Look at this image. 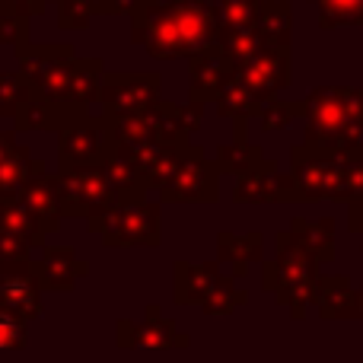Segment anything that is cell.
<instances>
[{
    "instance_id": "obj_9",
    "label": "cell",
    "mask_w": 363,
    "mask_h": 363,
    "mask_svg": "<svg viewBox=\"0 0 363 363\" xmlns=\"http://www.w3.org/2000/svg\"><path fill=\"white\" fill-rule=\"evenodd\" d=\"M236 77L258 96L262 102H271L294 83V64H290V48H262L255 61H249Z\"/></svg>"
},
{
    "instance_id": "obj_26",
    "label": "cell",
    "mask_w": 363,
    "mask_h": 363,
    "mask_svg": "<svg viewBox=\"0 0 363 363\" xmlns=\"http://www.w3.org/2000/svg\"><path fill=\"white\" fill-rule=\"evenodd\" d=\"M131 332H138V335H140V338H134L131 345H153V347L188 345V341L182 338V335H179V328L172 325V322H163V319H160V313H150V319H147V325L131 328Z\"/></svg>"
},
{
    "instance_id": "obj_12",
    "label": "cell",
    "mask_w": 363,
    "mask_h": 363,
    "mask_svg": "<svg viewBox=\"0 0 363 363\" xmlns=\"http://www.w3.org/2000/svg\"><path fill=\"white\" fill-rule=\"evenodd\" d=\"M160 77L157 74H131V77H108L102 86V99H106L112 115H144L153 108V96H157Z\"/></svg>"
},
{
    "instance_id": "obj_7",
    "label": "cell",
    "mask_w": 363,
    "mask_h": 363,
    "mask_svg": "<svg viewBox=\"0 0 363 363\" xmlns=\"http://www.w3.org/2000/svg\"><path fill=\"white\" fill-rule=\"evenodd\" d=\"M157 230V207L144 204V201H121V204L108 207L106 220H102V236L108 245H153L160 239Z\"/></svg>"
},
{
    "instance_id": "obj_4",
    "label": "cell",
    "mask_w": 363,
    "mask_h": 363,
    "mask_svg": "<svg viewBox=\"0 0 363 363\" xmlns=\"http://www.w3.org/2000/svg\"><path fill=\"white\" fill-rule=\"evenodd\" d=\"M319 277V262L290 236V230L277 233L274 258L262 264V287L274 294V300L287 306L296 322L306 319V309H313Z\"/></svg>"
},
{
    "instance_id": "obj_30",
    "label": "cell",
    "mask_w": 363,
    "mask_h": 363,
    "mask_svg": "<svg viewBox=\"0 0 363 363\" xmlns=\"http://www.w3.org/2000/svg\"><path fill=\"white\" fill-rule=\"evenodd\" d=\"M26 345V322L0 309V347H19Z\"/></svg>"
},
{
    "instance_id": "obj_31",
    "label": "cell",
    "mask_w": 363,
    "mask_h": 363,
    "mask_svg": "<svg viewBox=\"0 0 363 363\" xmlns=\"http://www.w3.org/2000/svg\"><path fill=\"white\" fill-rule=\"evenodd\" d=\"M347 230L357 233V236L363 239V198L347 204Z\"/></svg>"
},
{
    "instance_id": "obj_22",
    "label": "cell",
    "mask_w": 363,
    "mask_h": 363,
    "mask_svg": "<svg viewBox=\"0 0 363 363\" xmlns=\"http://www.w3.org/2000/svg\"><path fill=\"white\" fill-rule=\"evenodd\" d=\"M220 258L233 262V274L242 277L249 271V262L262 258V236L258 233H220Z\"/></svg>"
},
{
    "instance_id": "obj_29",
    "label": "cell",
    "mask_w": 363,
    "mask_h": 363,
    "mask_svg": "<svg viewBox=\"0 0 363 363\" xmlns=\"http://www.w3.org/2000/svg\"><path fill=\"white\" fill-rule=\"evenodd\" d=\"M26 99V83L10 74H0V115L16 112Z\"/></svg>"
},
{
    "instance_id": "obj_21",
    "label": "cell",
    "mask_w": 363,
    "mask_h": 363,
    "mask_svg": "<svg viewBox=\"0 0 363 363\" xmlns=\"http://www.w3.org/2000/svg\"><path fill=\"white\" fill-rule=\"evenodd\" d=\"M35 271L42 274V284L51 290H64V287H74L77 281V271H86L80 262H77V255L70 249H48L45 252V258L35 264Z\"/></svg>"
},
{
    "instance_id": "obj_1",
    "label": "cell",
    "mask_w": 363,
    "mask_h": 363,
    "mask_svg": "<svg viewBox=\"0 0 363 363\" xmlns=\"http://www.w3.org/2000/svg\"><path fill=\"white\" fill-rule=\"evenodd\" d=\"M134 38L157 57H198L217 48L220 13L207 0L147 4L138 16Z\"/></svg>"
},
{
    "instance_id": "obj_5",
    "label": "cell",
    "mask_w": 363,
    "mask_h": 363,
    "mask_svg": "<svg viewBox=\"0 0 363 363\" xmlns=\"http://www.w3.org/2000/svg\"><path fill=\"white\" fill-rule=\"evenodd\" d=\"M23 70L29 77L32 89L45 96L51 102H64L77 96V67L80 61L70 57L67 48H32L26 55H19Z\"/></svg>"
},
{
    "instance_id": "obj_20",
    "label": "cell",
    "mask_w": 363,
    "mask_h": 363,
    "mask_svg": "<svg viewBox=\"0 0 363 363\" xmlns=\"http://www.w3.org/2000/svg\"><path fill=\"white\" fill-rule=\"evenodd\" d=\"M262 108H264V102L258 99V96L252 93V89L245 86L236 74L226 80V86L220 89V96H217V112L223 115V118H233V121L258 118V112H262Z\"/></svg>"
},
{
    "instance_id": "obj_17",
    "label": "cell",
    "mask_w": 363,
    "mask_h": 363,
    "mask_svg": "<svg viewBox=\"0 0 363 363\" xmlns=\"http://www.w3.org/2000/svg\"><path fill=\"white\" fill-rule=\"evenodd\" d=\"M264 48H290L294 42V6L287 0H264L255 19Z\"/></svg>"
},
{
    "instance_id": "obj_3",
    "label": "cell",
    "mask_w": 363,
    "mask_h": 363,
    "mask_svg": "<svg viewBox=\"0 0 363 363\" xmlns=\"http://www.w3.org/2000/svg\"><path fill=\"white\" fill-rule=\"evenodd\" d=\"M290 176L300 188L303 204L313 201H351L363 198V160L328 157L309 144H296L290 150Z\"/></svg>"
},
{
    "instance_id": "obj_27",
    "label": "cell",
    "mask_w": 363,
    "mask_h": 363,
    "mask_svg": "<svg viewBox=\"0 0 363 363\" xmlns=\"http://www.w3.org/2000/svg\"><path fill=\"white\" fill-rule=\"evenodd\" d=\"M306 115V102H281V99H271L264 102V108L258 112V125H262V131H281V128H287L290 121L303 118Z\"/></svg>"
},
{
    "instance_id": "obj_34",
    "label": "cell",
    "mask_w": 363,
    "mask_h": 363,
    "mask_svg": "<svg viewBox=\"0 0 363 363\" xmlns=\"http://www.w3.org/2000/svg\"><path fill=\"white\" fill-rule=\"evenodd\" d=\"M360 249H363V239H360Z\"/></svg>"
},
{
    "instance_id": "obj_33",
    "label": "cell",
    "mask_w": 363,
    "mask_h": 363,
    "mask_svg": "<svg viewBox=\"0 0 363 363\" xmlns=\"http://www.w3.org/2000/svg\"><path fill=\"white\" fill-rule=\"evenodd\" d=\"M360 322H363V290H360Z\"/></svg>"
},
{
    "instance_id": "obj_23",
    "label": "cell",
    "mask_w": 363,
    "mask_h": 363,
    "mask_svg": "<svg viewBox=\"0 0 363 363\" xmlns=\"http://www.w3.org/2000/svg\"><path fill=\"white\" fill-rule=\"evenodd\" d=\"M319 10V29L335 32L363 23V0H309Z\"/></svg>"
},
{
    "instance_id": "obj_13",
    "label": "cell",
    "mask_w": 363,
    "mask_h": 363,
    "mask_svg": "<svg viewBox=\"0 0 363 363\" xmlns=\"http://www.w3.org/2000/svg\"><path fill=\"white\" fill-rule=\"evenodd\" d=\"M313 309L325 322L360 319V290H354L347 274H322L315 284Z\"/></svg>"
},
{
    "instance_id": "obj_25",
    "label": "cell",
    "mask_w": 363,
    "mask_h": 363,
    "mask_svg": "<svg viewBox=\"0 0 363 363\" xmlns=\"http://www.w3.org/2000/svg\"><path fill=\"white\" fill-rule=\"evenodd\" d=\"M264 160L262 147L249 144V140H233V144L220 147L217 150V169L220 172H230V176H245V172H252L258 163Z\"/></svg>"
},
{
    "instance_id": "obj_15",
    "label": "cell",
    "mask_w": 363,
    "mask_h": 363,
    "mask_svg": "<svg viewBox=\"0 0 363 363\" xmlns=\"http://www.w3.org/2000/svg\"><path fill=\"white\" fill-rule=\"evenodd\" d=\"M19 204L32 213L38 226H55L61 211V188L55 179L42 176V166H32V176L26 179L23 191H19Z\"/></svg>"
},
{
    "instance_id": "obj_32",
    "label": "cell",
    "mask_w": 363,
    "mask_h": 363,
    "mask_svg": "<svg viewBox=\"0 0 363 363\" xmlns=\"http://www.w3.org/2000/svg\"><path fill=\"white\" fill-rule=\"evenodd\" d=\"M10 13H19V16H29V13L42 10V0H0Z\"/></svg>"
},
{
    "instance_id": "obj_8",
    "label": "cell",
    "mask_w": 363,
    "mask_h": 363,
    "mask_svg": "<svg viewBox=\"0 0 363 363\" xmlns=\"http://www.w3.org/2000/svg\"><path fill=\"white\" fill-rule=\"evenodd\" d=\"M233 198L239 204H303L294 176H284L274 160H262L252 172L239 176Z\"/></svg>"
},
{
    "instance_id": "obj_16",
    "label": "cell",
    "mask_w": 363,
    "mask_h": 363,
    "mask_svg": "<svg viewBox=\"0 0 363 363\" xmlns=\"http://www.w3.org/2000/svg\"><path fill=\"white\" fill-rule=\"evenodd\" d=\"M290 236L309 252L319 264L335 258V220L332 217H294L290 220Z\"/></svg>"
},
{
    "instance_id": "obj_10",
    "label": "cell",
    "mask_w": 363,
    "mask_h": 363,
    "mask_svg": "<svg viewBox=\"0 0 363 363\" xmlns=\"http://www.w3.org/2000/svg\"><path fill=\"white\" fill-rule=\"evenodd\" d=\"M57 188H61V211L64 213H89L99 211V207H108V198H112V182L102 169H83V166H74L67 169L61 179H57Z\"/></svg>"
},
{
    "instance_id": "obj_19",
    "label": "cell",
    "mask_w": 363,
    "mask_h": 363,
    "mask_svg": "<svg viewBox=\"0 0 363 363\" xmlns=\"http://www.w3.org/2000/svg\"><path fill=\"white\" fill-rule=\"evenodd\" d=\"M217 48H220V55L230 61L233 70H242L245 64L255 61V57L262 55L264 42H262L255 26H239V29H220Z\"/></svg>"
},
{
    "instance_id": "obj_28",
    "label": "cell",
    "mask_w": 363,
    "mask_h": 363,
    "mask_svg": "<svg viewBox=\"0 0 363 363\" xmlns=\"http://www.w3.org/2000/svg\"><path fill=\"white\" fill-rule=\"evenodd\" d=\"M249 300V294H245L242 287H236L233 284V277H223V281L217 284V290H213L211 296H207V303H204V313H217V315H226V313H233V309H239L242 303Z\"/></svg>"
},
{
    "instance_id": "obj_18",
    "label": "cell",
    "mask_w": 363,
    "mask_h": 363,
    "mask_svg": "<svg viewBox=\"0 0 363 363\" xmlns=\"http://www.w3.org/2000/svg\"><path fill=\"white\" fill-rule=\"evenodd\" d=\"M176 300L179 303H201L204 306L207 296L217 290V284L223 281L217 264H179L176 268Z\"/></svg>"
},
{
    "instance_id": "obj_6",
    "label": "cell",
    "mask_w": 363,
    "mask_h": 363,
    "mask_svg": "<svg viewBox=\"0 0 363 363\" xmlns=\"http://www.w3.org/2000/svg\"><path fill=\"white\" fill-rule=\"evenodd\" d=\"M217 166L201 157L198 147H182L179 160L166 179L169 201H217Z\"/></svg>"
},
{
    "instance_id": "obj_14",
    "label": "cell",
    "mask_w": 363,
    "mask_h": 363,
    "mask_svg": "<svg viewBox=\"0 0 363 363\" xmlns=\"http://www.w3.org/2000/svg\"><path fill=\"white\" fill-rule=\"evenodd\" d=\"M233 74H236V70L220 55V48H211V51H204V55L191 57V102H198V106L217 102L220 89L226 86V80H230Z\"/></svg>"
},
{
    "instance_id": "obj_11",
    "label": "cell",
    "mask_w": 363,
    "mask_h": 363,
    "mask_svg": "<svg viewBox=\"0 0 363 363\" xmlns=\"http://www.w3.org/2000/svg\"><path fill=\"white\" fill-rule=\"evenodd\" d=\"M38 306L35 268L26 262H0V309L26 322L38 315Z\"/></svg>"
},
{
    "instance_id": "obj_2",
    "label": "cell",
    "mask_w": 363,
    "mask_h": 363,
    "mask_svg": "<svg viewBox=\"0 0 363 363\" xmlns=\"http://www.w3.org/2000/svg\"><path fill=\"white\" fill-rule=\"evenodd\" d=\"M303 144L328 157L363 160V86H313Z\"/></svg>"
},
{
    "instance_id": "obj_24",
    "label": "cell",
    "mask_w": 363,
    "mask_h": 363,
    "mask_svg": "<svg viewBox=\"0 0 363 363\" xmlns=\"http://www.w3.org/2000/svg\"><path fill=\"white\" fill-rule=\"evenodd\" d=\"M99 150H102V128H67L61 138L64 160L74 166L99 157Z\"/></svg>"
}]
</instances>
